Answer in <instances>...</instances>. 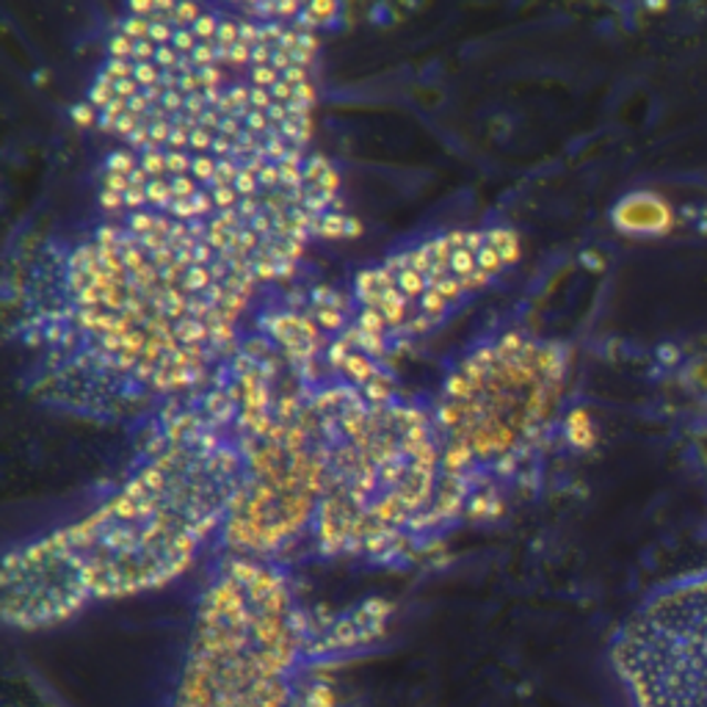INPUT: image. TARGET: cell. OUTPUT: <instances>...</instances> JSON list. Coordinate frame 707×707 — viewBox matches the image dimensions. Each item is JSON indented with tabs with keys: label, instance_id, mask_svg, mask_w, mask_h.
<instances>
[{
	"label": "cell",
	"instance_id": "52a82bcc",
	"mask_svg": "<svg viewBox=\"0 0 707 707\" xmlns=\"http://www.w3.org/2000/svg\"><path fill=\"white\" fill-rule=\"evenodd\" d=\"M572 354L520 321H498L450 356L428 393L456 511L467 526L503 514L542 484L570 439Z\"/></svg>",
	"mask_w": 707,
	"mask_h": 707
},
{
	"label": "cell",
	"instance_id": "8992f818",
	"mask_svg": "<svg viewBox=\"0 0 707 707\" xmlns=\"http://www.w3.org/2000/svg\"><path fill=\"white\" fill-rule=\"evenodd\" d=\"M389 614L382 600L321 609L293 564L219 553L169 707H319L326 672L371 653Z\"/></svg>",
	"mask_w": 707,
	"mask_h": 707
},
{
	"label": "cell",
	"instance_id": "5b68a950",
	"mask_svg": "<svg viewBox=\"0 0 707 707\" xmlns=\"http://www.w3.org/2000/svg\"><path fill=\"white\" fill-rule=\"evenodd\" d=\"M100 216H147L208 247L260 291L291 285L313 243L360 236L326 155L210 158L116 147L94 169Z\"/></svg>",
	"mask_w": 707,
	"mask_h": 707
},
{
	"label": "cell",
	"instance_id": "9c48e42d",
	"mask_svg": "<svg viewBox=\"0 0 707 707\" xmlns=\"http://www.w3.org/2000/svg\"><path fill=\"white\" fill-rule=\"evenodd\" d=\"M609 658L631 707H707V566L653 589Z\"/></svg>",
	"mask_w": 707,
	"mask_h": 707
},
{
	"label": "cell",
	"instance_id": "3957f363",
	"mask_svg": "<svg viewBox=\"0 0 707 707\" xmlns=\"http://www.w3.org/2000/svg\"><path fill=\"white\" fill-rule=\"evenodd\" d=\"M346 291L285 285L252 326L302 384L321 437L324 492L308 559L406 570L465 528L450 495L428 393L349 332Z\"/></svg>",
	"mask_w": 707,
	"mask_h": 707
},
{
	"label": "cell",
	"instance_id": "7a4b0ae2",
	"mask_svg": "<svg viewBox=\"0 0 707 707\" xmlns=\"http://www.w3.org/2000/svg\"><path fill=\"white\" fill-rule=\"evenodd\" d=\"M319 53L288 3H127L72 116L142 153L293 158L313 142Z\"/></svg>",
	"mask_w": 707,
	"mask_h": 707
},
{
	"label": "cell",
	"instance_id": "6da1fadb",
	"mask_svg": "<svg viewBox=\"0 0 707 707\" xmlns=\"http://www.w3.org/2000/svg\"><path fill=\"white\" fill-rule=\"evenodd\" d=\"M263 293L166 221L100 216L9 258L6 332L39 404L136 432L219 376Z\"/></svg>",
	"mask_w": 707,
	"mask_h": 707
},
{
	"label": "cell",
	"instance_id": "ba28073f",
	"mask_svg": "<svg viewBox=\"0 0 707 707\" xmlns=\"http://www.w3.org/2000/svg\"><path fill=\"white\" fill-rule=\"evenodd\" d=\"M520 254V232L503 221L395 243L349 282V332L367 354L393 362L503 282Z\"/></svg>",
	"mask_w": 707,
	"mask_h": 707
},
{
	"label": "cell",
	"instance_id": "277c9868",
	"mask_svg": "<svg viewBox=\"0 0 707 707\" xmlns=\"http://www.w3.org/2000/svg\"><path fill=\"white\" fill-rule=\"evenodd\" d=\"M133 434V459L86 517L6 553L9 627L42 631L153 592L221 550L247 478L236 401L221 376Z\"/></svg>",
	"mask_w": 707,
	"mask_h": 707
},
{
	"label": "cell",
	"instance_id": "30bf717a",
	"mask_svg": "<svg viewBox=\"0 0 707 707\" xmlns=\"http://www.w3.org/2000/svg\"><path fill=\"white\" fill-rule=\"evenodd\" d=\"M614 221L625 232L642 236V232H653L664 221V210L649 197H627L616 205Z\"/></svg>",
	"mask_w": 707,
	"mask_h": 707
}]
</instances>
